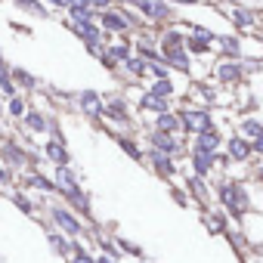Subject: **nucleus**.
Returning <instances> with one entry per match:
<instances>
[{
	"label": "nucleus",
	"instance_id": "1",
	"mask_svg": "<svg viewBox=\"0 0 263 263\" xmlns=\"http://www.w3.org/2000/svg\"><path fill=\"white\" fill-rule=\"evenodd\" d=\"M56 186H59V192H65L71 201H78L81 208H87V198L81 195V189H78V183H74V177H71L68 164H59V171H56Z\"/></svg>",
	"mask_w": 263,
	"mask_h": 263
},
{
	"label": "nucleus",
	"instance_id": "2",
	"mask_svg": "<svg viewBox=\"0 0 263 263\" xmlns=\"http://www.w3.org/2000/svg\"><path fill=\"white\" fill-rule=\"evenodd\" d=\"M220 198H223V204L232 211V217H241V214H245V195L238 192V186H232V183H223V189H220Z\"/></svg>",
	"mask_w": 263,
	"mask_h": 263
},
{
	"label": "nucleus",
	"instance_id": "3",
	"mask_svg": "<svg viewBox=\"0 0 263 263\" xmlns=\"http://www.w3.org/2000/svg\"><path fill=\"white\" fill-rule=\"evenodd\" d=\"M183 127H189V130H195V134H201V130L211 127V118H208L204 111H186V115H183Z\"/></svg>",
	"mask_w": 263,
	"mask_h": 263
},
{
	"label": "nucleus",
	"instance_id": "4",
	"mask_svg": "<svg viewBox=\"0 0 263 263\" xmlns=\"http://www.w3.org/2000/svg\"><path fill=\"white\" fill-rule=\"evenodd\" d=\"M53 220H56V223L68 232V235H78V232H81V223H78V220H74L65 208H56V211H53Z\"/></svg>",
	"mask_w": 263,
	"mask_h": 263
},
{
	"label": "nucleus",
	"instance_id": "5",
	"mask_svg": "<svg viewBox=\"0 0 263 263\" xmlns=\"http://www.w3.org/2000/svg\"><path fill=\"white\" fill-rule=\"evenodd\" d=\"M102 28H108V31H127V28H130V19H124L121 13L105 10V13H102Z\"/></svg>",
	"mask_w": 263,
	"mask_h": 263
},
{
	"label": "nucleus",
	"instance_id": "6",
	"mask_svg": "<svg viewBox=\"0 0 263 263\" xmlns=\"http://www.w3.org/2000/svg\"><path fill=\"white\" fill-rule=\"evenodd\" d=\"M152 146H155L158 152H167V155H174V152L180 149V143H177L174 137H167V134H164V130H158V134L152 137Z\"/></svg>",
	"mask_w": 263,
	"mask_h": 263
},
{
	"label": "nucleus",
	"instance_id": "7",
	"mask_svg": "<svg viewBox=\"0 0 263 263\" xmlns=\"http://www.w3.org/2000/svg\"><path fill=\"white\" fill-rule=\"evenodd\" d=\"M81 108H84L87 115H93V118L102 115V102H99V96H96L93 90H84V93H81Z\"/></svg>",
	"mask_w": 263,
	"mask_h": 263
},
{
	"label": "nucleus",
	"instance_id": "8",
	"mask_svg": "<svg viewBox=\"0 0 263 263\" xmlns=\"http://www.w3.org/2000/svg\"><path fill=\"white\" fill-rule=\"evenodd\" d=\"M229 155H232L235 161H245V158L251 155V140H241V137L229 140Z\"/></svg>",
	"mask_w": 263,
	"mask_h": 263
},
{
	"label": "nucleus",
	"instance_id": "9",
	"mask_svg": "<svg viewBox=\"0 0 263 263\" xmlns=\"http://www.w3.org/2000/svg\"><path fill=\"white\" fill-rule=\"evenodd\" d=\"M220 146V137L214 134V130H201L198 134V149H204V152H214Z\"/></svg>",
	"mask_w": 263,
	"mask_h": 263
},
{
	"label": "nucleus",
	"instance_id": "10",
	"mask_svg": "<svg viewBox=\"0 0 263 263\" xmlns=\"http://www.w3.org/2000/svg\"><path fill=\"white\" fill-rule=\"evenodd\" d=\"M50 245H53L56 254H62V257H74V248H71L68 238H62V235H50Z\"/></svg>",
	"mask_w": 263,
	"mask_h": 263
},
{
	"label": "nucleus",
	"instance_id": "11",
	"mask_svg": "<svg viewBox=\"0 0 263 263\" xmlns=\"http://www.w3.org/2000/svg\"><path fill=\"white\" fill-rule=\"evenodd\" d=\"M25 124H28L31 130H37V134H44V130H47V118H44L41 111H34V108L25 111Z\"/></svg>",
	"mask_w": 263,
	"mask_h": 263
},
{
	"label": "nucleus",
	"instance_id": "12",
	"mask_svg": "<svg viewBox=\"0 0 263 263\" xmlns=\"http://www.w3.org/2000/svg\"><path fill=\"white\" fill-rule=\"evenodd\" d=\"M211 161H214V152L198 149V152H195V174H208V171H211Z\"/></svg>",
	"mask_w": 263,
	"mask_h": 263
},
{
	"label": "nucleus",
	"instance_id": "13",
	"mask_svg": "<svg viewBox=\"0 0 263 263\" xmlns=\"http://www.w3.org/2000/svg\"><path fill=\"white\" fill-rule=\"evenodd\" d=\"M164 59H167L171 65H177V68H183V71L189 68V59H186V53H183V47H180V50H167V53H164Z\"/></svg>",
	"mask_w": 263,
	"mask_h": 263
},
{
	"label": "nucleus",
	"instance_id": "14",
	"mask_svg": "<svg viewBox=\"0 0 263 263\" xmlns=\"http://www.w3.org/2000/svg\"><path fill=\"white\" fill-rule=\"evenodd\" d=\"M152 161H155V167L161 171V174H174V164H171V155L167 152H152Z\"/></svg>",
	"mask_w": 263,
	"mask_h": 263
},
{
	"label": "nucleus",
	"instance_id": "15",
	"mask_svg": "<svg viewBox=\"0 0 263 263\" xmlns=\"http://www.w3.org/2000/svg\"><path fill=\"white\" fill-rule=\"evenodd\" d=\"M16 7H19V10H28V13H34V16H47V7L41 4V0H16Z\"/></svg>",
	"mask_w": 263,
	"mask_h": 263
},
{
	"label": "nucleus",
	"instance_id": "16",
	"mask_svg": "<svg viewBox=\"0 0 263 263\" xmlns=\"http://www.w3.org/2000/svg\"><path fill=\"white\" fill-rule=\"evenodd\" d=\"M47 155H50L56 164H68V152H65L59 143H47Z\"/></svg>",
	"mask_w": 263,
	"mask_h": 263
},
{
	"label": "nucleus",
	"instance_id": "17",
	"mask_svg": "<svg viewBox=\"0 0 263 263\" xmlns=\"http://www.w3.org/2000/svg\"><path fill=\"white\" fill-rule=\"evenodd\" d=\"M180 124H183V121H177V118H174V115H167V111H161V115H158V130H164V134L177 130Z\"/></svg>",
	"mask_w": 263,
	"mask_h": 263
},
{
	"label": "nucleus",
	"instance_id": "18",
	"mask_svg": "<svg viewBox=\"0 0 263 263\" xmlns=\"http://www.w3.org/2000/svg\"><path fill=\"white\" fill-rule=\"evenodd\" d=\"M217 74H220V81H238V65H232V62H223V65L217 68Z\"/></svg>",
	"mask_w": 263,
	"mask_h": 263
},
{
	"label": "nucleus",
	"instance_id": "19",
	"mask_svg": "<svg viewBox=\"0 0 263 263\" xmlns=\"http://www.w3.org/2000/svg\"><path fill=\"white\" fill-rule=\"evenodd\" d=\"M232 19H235V25H238V28H251V25H254V16H251V13H245V10H235V13H232Z\"/></svg>",
	"mask_w": 263,
	"mask_h": 263
},
{
	"label": "nucleus",
	"instance_id": "20",
	"mask_svg": "<svg viewBox=\"0 0 263 263\" xmlns=\"http://www.w3.org/2000/svg\"><path fill=\"white\" fill-rule=\"evenodd\" d=\"M180 47H183V37H180L177 31H167V34H164V53H167V50H180Z\"/></svg>",
	"mask_w": 263,
	"mask_h": 263
},
{
	"label": "nucleus",
	"instance_id": "21",
	"mask_svg": "<svg viewBox=\"0 0 263 263\" xmlns=\"http://www.w3.org/2000/svg\"><path fill=\"white\" fill-rule=\"evenodd\" d=\"M143 105H146V108H155V111H164V96L149 93V96H143Z\"/></svg>",
	"mask_w": 263,
	"mask_h": 263
},
{
	"label": "nucleus",
	"instance_id": "22",
	"mask_svg": "<svg viewBox=\"0 0 263 263\" xmlns=\"http://www.w3.org/2000/svg\"><path fill=\"white\" fill-rule=\"evenodd\" d=\"M241 130H245V137H254V140H260V137H263V127H260L257 121H245V124H241Z\"/></svg>",
	"mask_w": 263,
	"mask_h": 263
},
{
	"label": "nucleus",
	"instance_id": "23",
	"mask_svg": "<svg viewBox=\"0 0 263 263\" xmlns=\"http://www.w3.org/2000/svg\"><path fill=\"white\" fill-rule=\"evenodd\" d=\"M108 56H111V59H124V62H127V59H130V47H127V44H115V47L108 50Z\"/></svg>",
	"mask_w": 263,
	"mask_h": 263
},
{
	"label": "nucleus",
	"instance_id": "24",
	"mask_svg": "<svg viewBox=\"0 0 263 263\" xmlns=\"http://www.w3.org/2000/svg\"><path fill=\"white\" fill-rule=\"evenodd\" d=\"M171 90H174V87H171V81H167V78H161V81L152 87V93H155V96H171Z\"/></svg>",
	"mask_w": 263,
	"mask_h": 263
},
{
	"label": "nucleus",
	"instance_id": "25",
	"mask_svg": "<svg viewBox=\"0 0 263 263\" xmlns=\"http://www.w3.org/2000/svg\"><path fill=\"white\" fill-rule=\"evenodd\" d=\"M220 44H223V50H226L229 56H238V41H235V37H220Z\"/></svg>",
	"mask_w": 263,
	"mask_h": 263
},
{
	"label": "nucleus",
	"instance_id": "26",
	"mask_svg": "<svg viewBox=\"0 0 263 263\" xmlns=\"http://www.w3.org/2000/svg\"><path fill=\"white\" fill-rule=\"evenodd\" d=\"M108 118L124 121V118H127V115H124V102H111V105H108Z\"/></svg>",
	"mask_w": 263,
	"mask_h": 263
},
{
	"label": "nucleus",
	"instance_id": "27",
	"mask_svg": "<svg viewBox=\"0 0 263 263\" xmlns=\"http://www.w3.org/2000/svg\"><path fill=\"white\" fill-rule=\"evenodd\" d=\"M127 68L134 71V74H143V71H146V62H143V59H127Z\"/></svg>",
	"mask_w": 263,
	"mask_h": 263
},
{
	"label": "nucleus",
	"instance_id": "28",
	"mask_svg": "<svg viewBox=\"0 0 263 263\" xmlns=\"http://www.w3.org/2000/svg\"><path fill=\"white\" fill-rule=\"evenodd\" d=\"M31 186H37V189H44V192H53V183H50V180H44V177H34V180H31Z\"/></svg>",
	"mask_w": 263,
	"mask_h": 263
},
{
	"label": "nucleus",
	"instance_id": "29",
	"mask_svg": "<svg viewBox=\"0 0 263 263\" xmlns=\"http://www.w3.org/2000/svg\"><path fill=\"white\" fill-rule=\"evenodd\" d=\"M121 149H124L127 155H134V158H140V149H137L134 143H130V140H121Z\"/></svg>",
	"mask_w": 263,
	"mask_h": 263
},
{
	"label": "nucleus",
	"instance_id": "30",
	"mask_svg": "<svg viewBox=\"0 0 263 263\" xmlns=\"http://www.w3.org/2000/svg\"><path fill=\"white\" fill-rule=\"evenodd\" d=\"M25 111V102L22 99H10V115H22Z\"/></svg>",
	"mask_w": 263,
	"mask_h": 263
},
{
	"label": "nucleus",
	"instance_id": "31",
	"mask_svg": "<svg viewBox=\"0 0 263 263\" xmlns=\"http://www.w3.org/2000/svg\"><path fill=\"white\" fill-rule=\"evenodd\" d=\"M81 4H87L93 10H108V0H81Z\"/></svg>",
	"mask_w": 263,
	"mask_h": 263
},
{
	"label": "nucleus",
	"instance_id": "32",
	"mask_svg": "<svg viewBox=\"0 0 263 263\" xmlns=\"http://www.w3.org/2000/svg\"><path fill=\"white\" fill-rule=\"evenodd\" d=\"M16 78H19V81H22L25 87H34V78H31V74H25L22 68H16Z\"/></svg>",
	"mask_w": 263,
	"mask_h": 263
},
{
	"label": "nucleus",
	"instance_id": "33",
	"mask_svg": "<svg viewBox=\"0 0 263 263\" xmlns=\"http://www.w3.org/2000/svg\"><path fill=\"white\" fill-rule=\"evenodd\" d=\"M13 201H16V204H19L25 214H31V201H28V198H22V195H13Z\"/></svg>",
	"mask_w": 263,
	"mask_h": 263
},
{
	"label": "nucleus",
	"instance_id": "34",
	"mask_svg": "<svg viewBox=\"0 0 263 263\" xmlns=\"http://www.w3.org/2000/svg\"><path fill=\"white\" fill-rule=\"evenodd\" d=\"M71 263H99V260H90L87 254H74V257H71Z\"/></svg>",
	"mask_w": 263,
	"mask_h": 263
},
{
	"label": "nucleus",
	"instance_id": "35",
	"mask_svg": "<svg viewBox=\"0 0 263 263\" xmlns=\"http://www.w3.org/2000/svg\"><path fill=\"white\" fill-rule=\"evenodd\" d=\"M50 4H56V7H74V4H81V0H50Z\"/></svg>",
	"mask_w": 263,
	"mask_h": 263
},
{
	"label": "nucleus",
	"instance_id": "36",
	"mask_svg": "<svg viewBox=\"0 0 263 263\" xmlns=\"http://www.w3.org/2000/svg\"><path fill=\"white\" fill-rule=\"evenodd\" d=\"M152 71H155L158 78H167V68H164V65H152Z\"/></svg>",
	"mask_w": 263,
	"mask_h": 263
},
{
	"label": "nucleus",
	"instance_id": "37",
	"mask_svg": "<svg viewBox=\"0 0 263 263\" xmlns=\"http://www.w3.org/2000/svg\"><path fill=\"white\" fill-rule=\"evenodd\" d=\"M254 149H257V152H263V137H260V140H254Z\"/></svg>",
	"mask_w": 263,
	"mask_h": 263
},
{
	"label": "nucleus",
	"instance_id": "38",
	"mask_svg": "<svg viewBox=\"0 0 263 263\" xmlns=\"http://www.w3.org/2000/svg\"><path fill=\"white\" fill-rule=\"evenodd\" d=\"M0 180H7V171H4V161H0Z\"/></svg>",
	"mask_w": 263,
	"mask_h": 263
},
{
	"label": "nucleus",
	"instance_id": "39",
	"mask_svg": "<svg viewBox=\"0 0 263 263\" xmlns=\"http://www.w3.org/2000/svg\"><path fill=\"white\" fill-rule=\"evenodd\" d=\"M0 71H7V62H4V56H0Z\"/></svg>",
	"mask_w": 263,
	"mask_h": 263
},
{
	"label": "nucleus",
	"instance_id": "40",
	"mask_svg": "<svg viewBox=\"0 0 263 263\" xmlns=\"http://www.w3.org/2000/svg\"><path fill=\"white\" fill-rule=\"evenodd\" d=\"M174 4H195V0H174Z\"/></svg>",
	"mask_w": 263,
	"mask_h": 263
}]
</instances>
